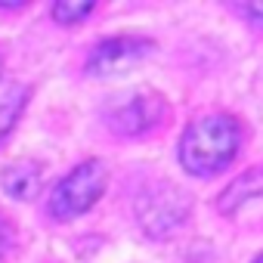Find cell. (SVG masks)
Returning a JSON list of instances; mask_svg holds the SVG:
<instances>
[{
	"mask_svg": "<svg viewBox=\"0 0 263 263\" xmlns=\"http://www.w3.org/2000/svg\"><path fill=\"white\" fill-rule=\"evenodd\" d=\"M238 149V127L226 115H208L195 121L180 146V158L192 174H214L232 161Z\"/></svg>",
	"mask_w": 263,
	"mask_h": 263,
	"instance_id": "cell-1",
	"label": "cell"
},
{
	"mask_svg": "<svg viewBox=\"0 0 263 263\" xmlns=\"http://www.w3.org/2000/svg\"><path fill=\"white\" fill-rule=\"evenodd\" d=\"M137 214L149 235H171L189 217V198L171 183H155L140 195Z\"/></svg>",
	"mask_w": 263,
	"mask_h": 263,
	"instance_id": "cell-2",
	"label": "cell"
},
{
	"mask_svg": "<svg viewBox=\"0 0 263 263\" xmlns=\"http://www.w3.org/2000/svg\"><path fill=\"white\" fill-rule=\"evenodd\" d=\"M102 186H105V171L99 161H84L81 167H74L53 192L50 198V211L53 217H74V214H84L99 195H102Z\"/></svg>",
	"mask_w": 263,
	"mask_h": 263,
	"instance_id": "cell-3",
	"label": "cell"
},
{
	"mask_svg": "<svg viewBox=\"0 0 263 263\" xmlns=\"http://www.w3.org/2000/svg\"><path fill=\"white\" fill-rule=\"evenodd\" d=\"M164 115V102L149 93H134V96H121V102L108 105V121L121 134H140L158 124Z\"/></svg>",
	"mask_w": 263,
	"mask_h": 263,
	"instance_id": "cell-4",
	"label": "cell"
},
{
	"mask_svg": "<svg viewBox=\"0 0 263 263\" xmlns=\"http://www.w3.org/2000/svg\"><path fill=\"white\" fill-rule=\"evenodd\" d=\"M149 41H140V37H111V41H102L93 56H90V71L93 74H111V71H121L127 65L140 62L146 53H149Z\"/></svg>",
	"mask_w": 263,
	"mask_h": 263,
	"instance_id": "cell-5",
	"label": "cell"
},
{
	"mask_svg": "<svg viewBox=\"0 0 263 263\" xmlns=\"http://www.w3.org/2000/svg\"><path fill=\"white\" fill-rule=\"evenodd\" d=\"M260 198H263V171H248L220 195V211L223 214H235L245 204H254Z\"/></svg>",
	"mask_w": 263,
	"mask_h": 263,
	"instance_id": "cell-6",
	"label": "cell"
},
{
	"mask_svg": "<svg viewBox=\"0 0 263 263\" xmlns=\"http://www.w3.org/2000/svg\"><path fill=\"white\" fill-rule=\"evenodd\" d=\"M41 183V167L34 161H16L4 171V189L13 198H31Z\"/></svg>",
	"mask_w": 263,
	"mask_h": 263,
	"instance_id": "cell-7",
	"label": "cell"
},
{
	"mask_svg": "<svg viewBox=\"0 0 263 263\" xmlns=\"http://www.w3.org/2000/svg\"><path fill=\"white\" fill-rule=\"evenodd\" d=\"M25 99H28V87H10V90H4L0 93V140H4L10 130H13V124H16V118L22 115V108H25Z\"/></svg>",
	"mask_w": 263,
	"mask_h": 263,
	"instance_id": "cell-8",
	"label": "cell"
},
{
	"mask_svg": "<svg viewBox=\"0 0 263 263\" xmlns=\"http://www.w3.org/2000/svg\"><path fill=\"white\" fill-rule=\"evenodd\" d=\"M90 13H93V4H87V0H84V4H68V0H65V4H56L53 7V16L59 22H65V25H71V22L90 16Z\"/></svg>",
	"mask_w": 263,
	"mask_h": 263,
	"instance_id": "cell-9",
	"label": "cell"
},
{
	"mask_svg": "<svg viewBox=\"0 0 263 263\" xmlns=\"http://www.w3.org/2000/svg\"><path fill=\"white\" fill-rule=\"evenodd\" d=\"M245 13H248L254 22H263V4H248V7H245Z\"/></svg>",
	"mask_w": 263,
	"mask_h": 263,
	"instance_id": "cell-10",
	"label": "cell"
},
{
	"mask_svg": "<svg viewBox=\"0 0 263 263\" xmlns=\"http://www.w3.org/2000/svg\"><path fill=\"white\" fill-rule=\"evenodd\" d=\"M4 241H7V229H4V223H0V251H4Z\"/></svg>",
	"mask_w": 263,
	"mask_h": 263,
	"instance_id": "cell-11",
	"label": "cell"
},
{
	"mask_svg": "<svg viewBox=\"0 0 263 263\" xmlns=\"http://www.w3.org/2000/svg\"><path fill=\"white\" fill-rule=\"evenodd\" d=\"M254 263H263V257H257V260H254Z\"/></svg>",
	"mask_w": 263,
	"mask_h": 263,
	"instance_id": "cell-12",
	"label": "cell"
}]
</instances>
